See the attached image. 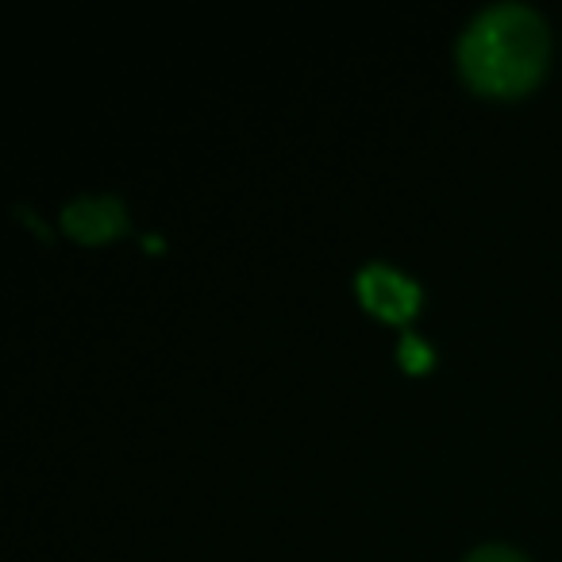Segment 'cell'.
Masks as SVG:
<instances>
[{"mask_svg":"<svg viewBox=\"0 0 562 562\" xmlns=\"http://www.w3.org/2000/svg\"><path fill=\"white\" fill-rule=\"evenodd\" d=\"M547 24L531 4L497 0L470 16L459 35V70L482 93L513 97L524 93L543 74L547 63Z\"/></svg>","mask_w":562,"mask_h":562,"instance_id":"1","label":"cell"},{"mask_svg":"<svg viewBox=\"0 0 562 562\" xmlns=\"http://www.w3.org/2000/svg\"><path fill=\"white\" fill-rule=\"evenodd\" d=\"M355 285H359V297L367 301V308H374L385 321H405V316H413L416 301H420L416 281L405 278L401 270H393L390 262L359 266Z\"/></svg>","mask_w":562,"mask_h":562,"instance_id":"2","label":"cell"},{"mask_svg":"<svg viewBox=\"0 0 562 562\" xmlns=\"http://www.w3.org/2000/svg\"><path fill=\"white\" fill-rule=\"evenodd\" d=\"M63 224L70 235L86 243H97V239H109L124 227V201L120 196H93V193H81L74 201L63 204Z\"/></svg>","mask_w":562,"mask_h":562,"instance_id":"3","label":"cell"},{"mask_svg":"<svg viewBox=\"0 0 562 562\" xmlns=\"http://www.w3.org/2000/svg\"><path fill=\"white\" fill-rule=\"evenodd\" d=\"M462 562H528V559L508 543H482V547H474Z\"/></svg>","mask_w":562,"mask_h":562,"instance_id":"4","label":"cell"},{"mask_svg":"<svg viewBox=\"0 0 562 562\" xmlns=\"http://www.w3.org/2000/svg\"><path fill=\"white\" fill-rule=\"evenodd\" d=\"M397 355H401V359H405V362H408V367H413V370H420L424 362L431 359V351H428V347H424V344H420V339H416V336H405V339H401Z\"/></svg>","mask_w":562,"mask_h":562,"instance_id":"5","label":"cell"}]
</instances>
